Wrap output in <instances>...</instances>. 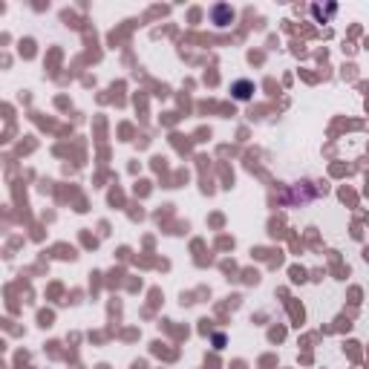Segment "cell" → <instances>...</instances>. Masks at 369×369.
I'll return each mask as SVG.
<instances>
[{"instance_id":"2","label":"cell","mask_w":369,"mask_h":369,"mask_svg":"<svg viewBox=\"0 0 369 369\" xmlns=\"http://www.w3.org/2000/svg\"><path fill=\"white\" fill-rule=\"evenodd\" d=\"M231 93H234V98H237V101H248L251 96H254V84H251V81H234L231 84Z\"/></svg>"},{"instance_id":"1","label":"cell","mask_w":369,"mask_h":369,"mask_svg":"<svg viewBox=\"0 0 369 369\" xmlns=\"http://www.w3.org/2000/svg\"><path fill=\"white\" fill-rule=\"evenodd\" d=\"M211 23H216L219 29L223 26H228V23H234V9L228 6V3H216V6H211Z\"/></svg>"},{"instance_id":"3","label":"cell","mask_w":369,"mask_h":369,"mask_svg":"<svg viewBox=\"0 0 369 369\" xmlns=\"http://www.w3.org/2000/svg\"><path fill=\"white\" fill-rule=\"evenodd\" d=\"M335 12H337V6H335V3H329V9H323V6H317V3L312 6V14H315V18H317L320 23H329V18H332Z\"/></svg>"}]
</instances>
